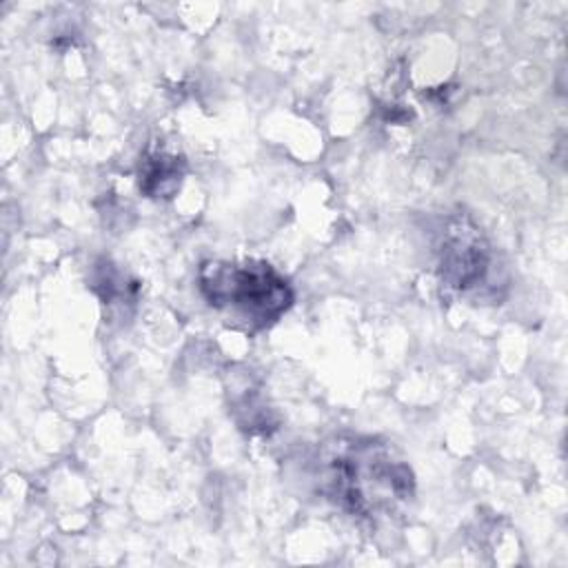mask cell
I'll return each mask as SVG.
<instances>
[{
  "label": "cell",
  "mask_w": 568,
  "mask_h": 568,
  "mask_svg": "<svg viewBox=\"0 0 568 568\" xmlns=\"http://www.w3.org/2000/svg\"><path fill=\"white\" fill-rule=\"evenodd\" d=\"M202 297L248 328L275 324L295 302L291 282L264 260H209L197 271Z\"/></svg>",
  "instance_id": "2"
},
{
  "label": "cell",
  "mask_w": 568,
  "mask_h": 568,
  "mask_svg": "<svg viewBox=\"0 0 568 568\" xmlns=\"http://www.w3.org/2000/svg\"><path fill=\"white\" fill-rule=\"evenodd\" d=\"M186 160L184 155L164 146H151L140 158L138 186L142 195L151 200H171L184 180Z\"/></svg>",
  "instance_id": "4"
},
{
  "label": "cell",
  "mask_w": 568,
  "mask_h": 568,
  "mask_svg": "<svg viewBox=\"0 0 568 568\" xmlns=\"http://www.w3.org/2000/svg\"><path fill=\"white\" fill-rule=\"evenodd\" d=\"M93 291L100 295L102 304H124V300H133L135 286H129L124 273L115 268V264L102 260L93 271Z\"/></svg>",
  "instance_id": "5"
},
{
  "label": "cell",
  "mask_w": 568,
  "mask_h": 568,
  "mask_svg": "<svg viewBox=\"0 0 568 568\" xmlns=\"http://www.w3.org/2000/svg\"><path fill=\"white\" fill-rule=\"evenodd\" d=\"M320 488L342 510L375 519L413 499L415 475L377 437H337L320 453Z\"/></svg>",
  "instance_id": "1"
},
{
  "label": "cell",
  "mask_w": 568,
  "mask_h": 568,
  "mask_svg": "<svg viewBox=\"0 0 568 568\" xmlns=\"http://www.w3.org/2000/svg\"><path fill=\"white\" fill-rule=\"evenodd\" d=\"M439 282L462 295L488 286L495 253L481 229L462 213L444 217L435 240Z\"/></svg>",
  "instance_id": "3"
}]
</instances>
